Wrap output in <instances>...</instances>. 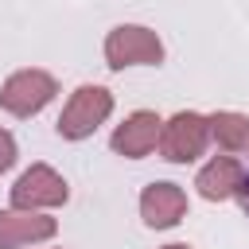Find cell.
<instances>
[{"mask_svg": "<svg viewBox=\"0 0 249 249\" xmlns=\"http://www.w3.org/2000/svg\"><path fill=\"white\" fill-rule=\"evenodd\" d=\"M113 89H105V86H97V82H82L70 97H66V105H62V113H58V121H54V132L62 136V140H70V144H78V140H89L109 117H113Z\"/></svg>", "mask_w": 249, "mask_h": 249, "instance_id": "6da1fadb", "label": "cell"}, {"mask_svg": "<svg viewBox=\"0 0 249 249\" xmlns=\"http://www.w3.org/2000/svg\"><path fill=\"white\" fill-rule=\"evenodd\" d=\"M206 148H210L206 113H195V109L171 113L160 128V140H156V152L167 163H195L198 156H206Z\"/></svg>", "mask_w": 249, "mask_h": 249, "instance_id": "277c9868", "label": "cell"}, {"mask_svg": "<svg viewBox=\"0 0 249 249\" xmlns=\"http://www.w3.org/2000/svg\"><path fill=\"white\" fill-rule=\"evenodd\" d=\"M54 93H58V82H54L51 70L23 66V70H16V74L4 78V86H0V109L8 117L27 121V117H39L54 101Z\"/></svg>", "mask_w": 249, "mask_h": 249, "instance_id": "3957f363", "label": "cell"}, {"mask_svg": "<svg viewBox=\"0 0 249 249\" xmlns=\"http://www.w3.org/2000/svg\"><path fill=\"white\" fill-rule=\"evenodd\" d=\"M58 233V222L51 214L39 210H19V206H4L0 210V249H27V245H43Z\"/></svg>", "mask_w": 249, "mask_h": 249, "instance_id": "ba28073f", "label": "cell"}, {"mask_svg": "<svg viewBox=\"0 0 249 249\" xmlns=\"http://www.w3.org/2000/svg\"><path fill=\"white\" fill-rule=\"evenodd\" d=\"M187 218V191L171 179H156L140 191V222L148 230H171Z\"/></svg>", "mask_w": 249, "mask_h": 249, "instance_id": "52a82bcc", "label": "cell"}, {"mask_svg": "<svg viewBox=\"0 0 249 249\" xmlns=\"http://www.w3.org/2000/svg\"><path fill=\"white\" fill-rule=\"evenodd\" d=\"M160 128H163V117L156 109H132L109 136V148L124 160H144L148 152H156V140H160Z\"/></svg>", "mask_w": 249, "mask_h": 249, "instance_id": "8992f818", "label": "cell"}, {"mask_svg": "<svg viewBox=\"0 0 249 249\" xmlns=\"http://www.w3.org/2000/svg\"><path fill=\"white\" fill-rule=\"evenodd\" d=\"M206 128H210V140L226 156L249 152V117L245 113H237V109H214V113H206Z\"/></svg>", "mask_w": 249, "mask_h": 249, "instance_id": "30bf717a", "label": "cell"}, {"mask_svg": "<svg viewBox=\"0 0 249 249\" xmlns=\"http://www.w3.org/2000/svg\"><path fill=\"white\" fill-rule=\"evenodd\" d=\"M160 249H195V245H187V241H171V245H160Z\"/></svg>", "mask_w": 249, "mask_h": 249, "instance_id": "4fadbf2b", "label": "cell"}, {"mask_svg": "<svg viewBox=\"0 0 249 249\" xmlns=\"http://www.w3.org/2000/svg\"><path fill=\"white\" fill-rule=\"evenodd\" d=\"M237 202H241V210L249 214V171H245V179H241V187H237V195H233Z\"/></svg>", "mask_w": 249, "mask_h": 249, "instance_id": "7c38bea8", "label": "cell"}, {"mask_svg": "<svg viewBox=\"0 0 249 249\" xmlns=\"http://www.w3.org/2000/svg\"><path fill=\"white\" fill-rule=\"evenodd\" d=\"M8 198H12V206H19V210L51 214V210L66 206V198H70V183H66V175H58L51 163H31V167H23L19 179L12 183Z\"/></svg>", "mask_w": 249, "mask_h": 249, "instance_id": "5b68a950", "label": "cell"}, {"mask_svg": "<svg viewBox=\"0 0 249 249\" xmlns=\"http://www.w3.org/2000/svg\"><path fill=\"white\" fill-rule=\"evenodd\" d=\"M241 179H245V167H241L237 156H214L210 163L198 167V175H195V191H198L206 202H226V198L237 195Z\"/></svg>", "mask_w": 249, "mask_h": 249, "instance_id": "9c48e42d", "label": "cell"}, {"mask_svg": "<svg viewBox=\"0 0 249 249\" xmlns=\"http://www.w3.org/2000/svg\"><path fill=\"white\" fill-rule=\"evenodd\" d=\"M105 66L124 70V66H160L163 62V39L148 23H117L105 35Z\"/></svg>", "mask_w": 249, "mask_h": 249, "instance_id": "7a4b0ae2", "label": "cell"}, {"mask_svg": "<svg viewBox=\"0 0 249 249\" xmlns=\"http://www.w3.org/2000/svg\"><path fill=\"white\" fill-rule=\"evenodd\" d=\"M16 160H19V144H16V136L0 124V175H4V171H12V167H16Z\"/></svg>", "mask_w": 249, "mask_h": 249, "instance_id": "8fae6325", "label": "cell"}]
</instances>
